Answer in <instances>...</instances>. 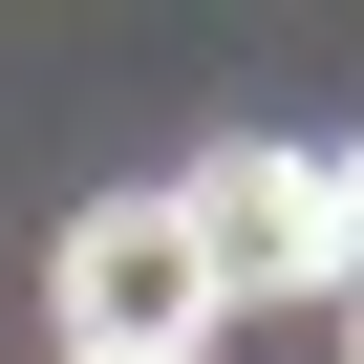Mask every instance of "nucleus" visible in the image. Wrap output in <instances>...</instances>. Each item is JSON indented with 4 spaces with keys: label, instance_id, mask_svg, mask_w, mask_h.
<instances>
[{
    "label": "nucleus",
    "instance_id": "obj_1",
    "mask_svg": "<svg viewBox=\"0 0 364 364\" xmlns=\"http://www.w3.org/2000/svg\"><path fill=\"white\" fill-rule=\"evenodd\" d=\"M65 364H215V257L171 193L65 215Z\"/></svg>",
    "mask_w": 364,
    "mask_h": 364
},
{
    "label": "nucleus",
    "instance_id": "obj_3",
    "mask_svg": "<svg viewBox=\"0 0 364 364\" xmlns=\"http://www.w3.org/2000/svg\"><path fill=\"white\" fill-rule=\"evenodd\" d=\"M321 279L364 300V150H321Z\"/></svg>",
    "mask_w": 364,
    "mask_h": 364
},
{
    "label": "nucleus",
    "instance_id": "obj_2",
    "mask_svg": "<svg viewBox=\"0 0 364 364\" xmlns=\"http://www.w3.org/2000/svg\"><path fill=\"white\" fill-rule=\"evenodd\" d=\"M171 215H193V257H215V321H236V300H300V279H321V150L236 129L215 171H171Z\"/></svg>",
    "mask_w": 364,
    "mask_h": 364
}]
</instances>
